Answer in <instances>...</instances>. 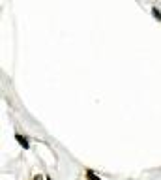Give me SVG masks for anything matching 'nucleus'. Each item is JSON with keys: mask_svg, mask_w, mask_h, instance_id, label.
Listing matches in <instances>:
<instances>
[{"mask_svg": "<svg viewBox=\"0 0 161 180\" xmlns=\"http://www.w3.org/2000/svg\"><path fill=\"white\" fill-rule=\"evenodd\" d=\"M15 139L19 141V145H21L22 148H25V150H28V141H26L25 137H22V135H21V133H15Z\"/></svg>", "mask_w": 161, "mask_h": 180, "instance_id": "nucleus-1", "label": "nucleus"}, {"mask_svg": "<svg viewBox=\"0 0 161 180\" xmlns=\"http://www.w3.org/2000/svg\"><path fill=\"white\" fill-rule=\"evenodd\" d=\"M86 174H88V178H90V180H101L99 176H96V174H94V173H92V171H88Z\"/></svg>", "mask_w": 161, "mask_h": 180, "instance_id": "nucleus-2", "label": "nucleus"}, {"mask_svg": "<svg viewBox=\"0 0 161 180\" xmlns=\"http://www.w3.org/2000/svg\"><path fill=\"white\" fill-rule=\"evenodd\" d=\"M154 17H155V19H161V13H159L155 8H154Z\"/></svg>", "mask_w": 161, "mask_h": 180, "instance_id": "nucleus-3", "label": "nucleus"}, {"mask_svg": "<svg viewBox=\"0 0 161 180\" xmlns=\"http://www.w3.org/2000/svg\"><path fill=\"white\" fill-rule=\"evenodd\" d=\"M45 180H53V178H51V176H47V178H45Z\"/></svg>", "mask_w": 161, "mask_h": 180, "instance_id": "nucleus-4", "label": "nucleus"}]
</instances>
